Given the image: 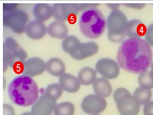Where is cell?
I'll use <instances>...</instances> for the list:
<instances>
[{"label": "cell", "instance_id": "1", "mask_svg": "<svg viewBox=\"0 0 153 115\" xmlns=\"http://www.w3.org/2000/svg\"><path fill=\"white\" fill-rule=\"evenodd\" d=\"M151 46L141 38H128L121 43L117 55L118 64L128 72L141 74L147 72L152 64Z\"/></svg>", "mask_w": 153, "mask_h": 115}, {"label": "cell", "instance_id": "2", "mask_svg": "<svg viewBox=\"0 0 153 115\" xmlns=\"http://www.w3.org/2000/svg\"><path fill=\"white\" fill-rule=\"evenodd\" d=\"M9 98L16 105L23 107L34 104L39 95L36 82L31 77L21 75L11 82L8 88Z\"/></svg>", "mask_w": 153, "mask_h": 115}, {"label": "cell", "instance_id": "3", "mask_svg": "<svg viewBox=\"0 0 153 115\" xmlns=\"http://www.w3.org/2000/svg\"><path fill=\"white\" fill-rule=\"evenodd\" d=\"M79 23L82 34L91 39L101 37L106 29L105 18L100 10L95 7L84 11L80 16Z\"/></svg>", "mask_w": 153, "mask_h": 115}, {"label": "cell", "instance_id": "4", "mask_svg": "<svg viewBox=\"0 0 153 115\" xmlns=\"http://www.w3.org/2000/svg\"><path fill=\"white\" fill-rule=\"evenodd\" d=\"M27 57V53L15 39H6L3 46V72L9 66L15 72L22 73Z\"/></svg>", "mask_w": 153, "mask_h": 115}, {"label": "cell", "instance_id": "5", "mask_svg": "<svg viewBox=\"0 0 153 115\" xmlns=\"http://www.w3.org/2000/svg\"><path fill=\"white\" fill-rule=\"evenodd\" d=\"M128 22L126 15L120 10L112 11L109 14L106 26L108 38L111 42L118 43L124 41Z\"/></svg>", "mask_w": 153, "mask_h": 115}, {"label": "cell", "instance_id": "6", "mask_svg": "<svg viewBox=\"0 0 153 115\" xmlns=\"http://www.w3.org/2000/svg\"><path fill=\"white\" fill-rule=\"evenodd\" d=\"M114 99L121 115H137L140 104L137 99L125 88H118L114 94Z\"/></svg>", "mask_w": 153, "mask_h": 115}, {"label": "cell", "instance_id": "7", "mask_svg": "<svg viewBox=\"0 0 153 115\" xmlns=\"http://www.w3.org/2000/svg\"><path fill=\"white\" fill-rule=\"evenodd\" d=\"M29 20L28 15L22 10L17 9L3 13L4 27L10 28L17 34H22L26 32Z\"/></svg>", "mask_w": 153, "mask_h": 115}, {"label": "cell", "instance_id": "8", "mask_svg": "<svg viewBox=\"0 0 153 115\" xmlns=\"http://www.w3.org/2000/svg\"><path fill=\"white\" fill-rule=\"evenodd\" d=\"M52 9L53 16L62 22L74 18L81 11L78 3H55Z\"/></svg>", "mask_w": 153, "mask_h": 115}, {"label": "cell", "instance_id": "9", "mask_svg": "<svg viewBox=\"0 0 153 115\" xmlns=\"http://www.w3.org/2000/svg\"><path fill=\"white\" fill-rule=\"evenodd\" d=\"M96 71L106 79H116L120 74V66L114 60L109 58H102L97 62Z\"/></svg>", "mask_w": 153, "mask_h": 115}, {"label": "cell", "instance_id": "10", "mask_svg": "<svg viewBox=\"0 0 153 115\" xmlns=\"http://www.w3.org/2000/svg\"><path fill=\"white\" fill-rule=\"evenodd\" d=\"M107 106L106 100L97 94H90L86 96L82 102L83 111L90 115H97L105 110Z\"/></svg>", "mask_w": 153, "mask_h": 115}, {"label": "cell", "instance_id": "11", "mask_svg": "<svg viewBox=\"0 0 153 115\" xmlns=\"http://www.w3.org/2000/svg\"><path fill=\"white\" fill-rule=\"evenodd\" d=\"M57 100L50 94L44 93L31 108L35 115H51L57 105Z\"/></svg>", "mask_w": 153, "mask_h": 115}, {"label": "cell", "instance_id": "12", "mask_svg": "<svg viewBox=\"0 0 153 115\" xmlns=\"http://www.w3.org/2000/svg\"><path fill=\"white\" fill-rule=\"evenodd\" d=\"M46 63L39 57H32L27 60L24 67L22 73L30 77H35L45 72Z\"/></svg>", "mask_w": 153, "mask_h": 115}, {"label": "cell", "instance_id": "13", "mask_svg": "<svg viewBox=\"0 0 153 115\" xmlns=\"http://www.w3.org/2000/svg\"><path fill=\"white\" fill-rule=\"evenodd\" d=\"M99 46L94 41L81 43L76 53L71 56L76 60H82L97 54Z\"/></svg>", "mask_w": 153, "mask_h": 115}, {"label": "cell", "instance_id": "14", "mask_svg": "<svg viewBox=\"0 0 153 115\" xmlns=\"http://www.w3.org/2000/svg\"><path fill=\"white\" fill-rule=\"evenodd\" d=\"M25 32L30 38L38 40L46 35L47 28L43 22L36 19L29 23Z\"/></svg>", "mask_w": 153, "mask_h": 115}, {"label": "cell", "instance_id": "15", "mask_svg": "<svg viewBox=\"0 0 153 115\" xmlns=\"http://www.w3.org/2000/svg\"><path fill=\"white\" fill-rule=\"evenodd\" d=\"M147 28L145 24L138 19H132L127 23L126 35L129 38H141L145 35Z\"/></svg>", "mask_w": 153, "mask_h": 115}, {"label": "cell", "instance_id": "16", "mask_svg": "<svg viewBox=\"0 0 153 115\" xmlns=\"http://www.w3.org/2000/svg\"><path fill=\"white\" fill-rule=\"evenodd\" d=\"M59 83L65 92L75 93L80 88V83L78 78L69 73H66L60 77Z\"/></svg>", "mask_w": 153, "mask_h": 115}, {"label": "cell", "instance_id": "17", "mask_svg": "<svg viewBox=\"0 0 153 115\" xmlns=\"http://www.w3.org/2000/svg\"><path fill=\"white\" fill-rule=\"evenodd\" d=\"M47 33L52 38L58 39H64L68 36V28L62 22H53L47 28Z\"/></svg>", "mask_w": 153, "mask_h": 115}, {"label": "cell", "instance_id": "18", "mask_svg": "<svg viewBox=\"0 0 153 115\" xmlns=\"http://www.w3.org/2000/svg\"><path fill=\"white\" fill-rule=\"evenodd\" d=\"M46 68L51 75L56 77H61L65 74V64L61 59L53 58L46 63Z\"/></svg>", "mask_w": 153, "mask_h": 115}, {"label": "cell", "instance_id": "19", "mask_svg": "<svg viewBox=\"0 0 153 115\" xmlns=\"http://www.w3.org/2000/svg\"><path fill=\"white\" fill-rule=\"evenodd\" d=\"M93 88L96 94L103 98L110 96L113 90L110 82L102 77L96 79L93 84Z\"/></svg>", "mask_w": 153, "mask_h": 115}, {"label": "cell", "instance_id": "20", "mask_svg": "<svg viewBox=\"0 0 153 115\" xmlns=\"http://www.w3.org/2000/svg\"><path fill=\"white\" fill-rule=\"evenodd\" d=\"M33 13L37 20L46 21L53 16L52 7L46 3H38L34 7Z\"/></svg>", "mask_w": 153, "mask_h": 115}, {"label": "cell", "instance_id": "21", "mask_svg": "<svg viewBox=\"0 0 153 115\" xmlns=\"http://www.w3.org/2000/svg\"><path fill=\"white\" fill-rule=\"evenodd\" d=\"M96 70L89 67H86L81 69L78 74V78L80 84L89 86L93 84L97 79Z\"/></svg>", "mask_w": 153, "mask_h": 115}, {"label": "cell", "instance_id": "22", "mask_svg": "<svg viewBox=\"0 0 153 115\" xmlns=\"http://www.w3.org/2000/svg\"><path fill=\"white\" fill-rule=\"evenodd\" d=\"M81 43L79 40L76 36L69 35L63 41L62 48L65 53L72 56L76 53Z\"/></svg>", "mask_w": 153, "mask_h": 115}, {"label": "cell", "instance_id": "23", "mask_svg": "<svg viewBox=\"0 0 153 115\" xmlns=\"http://www.w3.org/2000/svg\"><path fill=\"white\" fill-rule=\"evenodd\" d=\"M133 96L137 99L140 105H145L150 102L152 96V91L139 87L134 91Z\"/></svg>", "mask_w": 153, "mask_h": 115}, {"label": "cell", "instance_id": "24", "mask_svg": "<svg viewBox=\"0 0 153 115\" xmlns=\"http://www.w3.org/2000/svg\"><path fill=\"white\" fill-rule=\"evenodd\" d=\"M75 111L74 105L69 102L59 103L53 111L54 115H74Z\"/></svg>", "mask_w": 153, "mask_h": 115}, {"label": "cell", "instance_id": "25", "mask_svg": "<svg viewBox=\"0 0 153 115\" xmlns=\"http://www.w3.org/2000/svg\"><path fill=\"white\" fill-rule=\"evenodd\" d=\"M138 82L141 88L151 90L153 88V75L147 71L143 73L138 77Z\"/></svg>", "mask_w": 153, "mask_h": 115}, {"label": "cell", "instance_id": "26", "mask_svg": "<svg viewBox=\"0 0 153 115\" xmlns=\"http://www.w3.org/2000/svg\"><path fill=\"white\" fill-rule=\"evenodd\" d=\"M45 93L50 94L56 100H58L62 95L63 89L59 83H53L48 86Z\"/></svg>", "mask_w": 153, "mask_h": 115}, {"label": "cell", "instance_id": "27", "mask_svg": "<svg viewBox=\"0 0 153 115\" xmlns=\"http://www.w3.org/2000/svg\"><path fill=\"white\" fill-rule=\"evenodd\" d=\"M145 35V41L150 46H153V23L147 28Z\"/></svg>", "mask_w": 153, "mask_h": 115}, {"label": "cell", "instance_id": "28", "mask_svg": "<svg viewBox=\"0 0 153 115\" xmlns=\"http://www.w3.org/2000/svg\"><path fill=\"white\" fill-rule=\"evenodd\" d=\"M3 13H4L17 10L19 4L16 3H3Z\"/></svg>", "mask_w": 153, "mask_h": 115}, {"label": "cell", "instance_id": "29", "mask_svg": "<svg viewBox=\"0 0 153 115\" xmlns=\"http://www.w3.org/2000/svg\"><path fill=\"white\" fill-rule=\"evenodd\" d=\"M3 115H16L13 106L8 104H4L3 106Z\"/></svg>", "mask_w": 153, "mask_h": 115}, {"label": "cell", "instance_id": "30", "mask_svg": "<svg viewBox=\"0 0 153 115\" xmlns=\"http://www.w3.org/2000/svg\"><path fill=\"white\" fill-rule=\"evenodd\" d=\"M143 113L144 115H150L153 114V101H150L144 105Z\"/></svg>", "mask_w": 153, "mask_h": 115}, {"label": "cell", "instance_id": "31", "mask_svg": "<svg viewBox=\"0 0 153 115\" xmlns=\"http://www.w3.org/2000/svg\"><path fill=\"white\" fill-rule=\"evenodd\" d=\"M123 5L125 7H128L129 8H133L134 9H137V10H140L143 9L144 7L145 6V4H137V3H126L124 4Z\"/></svg>", "mask_w": 153, "mask_h": 115}, {"label": "cell", "instance_id": "32", "mask_svg": "<svg viewBox=\"0 0 153 115\" xmlns=\"http://www.w3.org/2000/svg\"><path fill=\"white\" fill-rule=\"evenodd\" d=\"M107 5L108 7L113 10V11L118 10L120 7V4H107Z\"/></svg>", "mask_w": 153, "mask_h": 115}, {"label": "cell", "instance_id": "33", "mask_svg": "<svg viewBox=\"0 0 153 115\" xmlns=\"http://www.w3.org/2000/svg\"><path fill=\"white\" fill-rule=\"evenodd\" d=\"M21 115H35L32 112H26L25 113H23Z\"/></svg>", "mask_w": 153, "mask_h": 115}, {"label": "cell", "instance_id": "34", "mask_svg": "<svg viewBox=\"0 0 153 115\" xmlns=\"http://www.w3.org/2000/svg\"><path fill=\"white\" fill-rule=\"evenodd\" d=\"M151 72L152 75H153V62L152 63L151 65Z\"/></svg>", "mask_w": 153, "mask_h": 115}, {"label": "cell", "instance_id": "35", "mask_svg": "<svg viewBox=\"0 0 153 115\" xmlns=\"http://www.w3.org/2000/svg\"><path fill=\"white\" fill-rule=\"evenodd\" d=\"M153 115V114H151V115Z\"/></svg>", "mask_w": 153, "mask_h": 115}, {"label": "cell", "instance_id": "36", "mask_svg": "<svg viewBox=\"0 0 153 115\" xmlns=\"http://www.w3.org/2000/svg\"></svg>", "mask_w": 153, "mask_h": 115}]
</instances>
